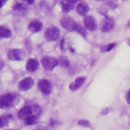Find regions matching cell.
<instances>
[{
  "label": "cell",
  "mask_w": 130,
  "mask_h": 130,
  "mask_svg": "<svg viewBox=\"0 0 130 130\" xmlns=\"http://www.w3.org/2000/svg\"><path fill=\"white\" fill-rule=\"evenodd\" d=\"M58 63L59 61L55 57H52V56H44L41 60V64L46 70H53L57 66Z\"/></svg>",
  "instance_id": "cell-1"
},
{
  "label": "cell",
  "mask_w": 130,
  "mask_h": 130,
  "mask_svg": "<svg viewBox=\"0 0 130 130\" xmlns=\"http://www.w3.org/2000/svg\"><path fill=\"white\" fill-rule=\"evenodd\" d=\"M60 23L62 24V26L68 30H77L78 28V23L75 22L71 17H68V16H64L61 18L60 20Z\"/></svg>",
  "instance_id": "cell-2"
},
{
  "label": "cell",
  "mask_w": 130,
  "mask_h": 130,
  "mask_svg": "<svg viewBox=\"0 0 130 130\" xmlns=\"http://www.w3.org/2000/svg\"><path fill=\"white\" fill-rule=\"evenodd\" d=\"M59 35H60L59 28L56 27V26H54V25L48 27L45 30V38L48 41H56L59 38Z\"/></svg>",
  "instance_id": "cell-3"
},
{
  "label": "cell",
  "mask_w": 130,
  "mask_h": 130,
  "mask_svg": "<svg viewBox=\"0 0 130 130\" xmlns=\"http://www.w3.org/2000/svg\"><path fill=\"white\" fill-rule=\"evenodd\" d=\"M38 87L40 91L44 94H49L52 91V84L47 79H40L38 81Z\"/></svg>",
  "instance_id": "cell-4"
},
{
  "label": "cell",
  "mask_w": 130,
  "mask_h": 130,
  "mask_svg": "<svg viewBox=\"0 0 130 130\" xmlns=\"http://www.w3.org/2000/svg\"><path fill=\"white\" fill-rule=\"evenodd\" d=\"M13 101H14V98L11 93H6V94L0 95V108H2V109L9 108L10 106H12Z\"/></svg>",
  "instance_id": "cell-5"
},
{
  "label": "cell",
  "mask_w": 130,
  "mask_h": 130,
  "mask_svg": "<svg viewBox=\"0 0 130 130\" xmlns=\"http://www.w3.org/2000/svg\"><path fill=\"white\" fill-rule=\"evenodd\" d=\"M23 56V53L20 49H11L7 53V57L11 61H20Z\"/></svg>",
  "instance_id": "cell-6"
},
{
  "label": "cell",
  "mask_w": 130,
  "mask_h": 130,
  "mask_svg": "<svg viewBox=\"0 0 130 130\" xmlns=\"http://www.w3.org/2000/svg\"><path fill=\"white\" fill-rule=\"evenodd\" d=\"M32 115H34V112H32V107H31V106H24V107H22V108L18 111V113H17L18 118H19V119H22V120H24V119H26L27 117L32 116ZM34 116H35V115H34Z\"/></svg>",
  "instance_id": "cell-7"
},
{
  "label": "cell",
  "mask_w": 130,
  "mask_h": 130,
  "mask_svg": "<svg viewBox=\"0 0 130 130\" xmlns=\"http://www.w3.org/2000/svg\"><path fill=\"white\" fill-rule=\"evenodd\" d=\"M34 85V79L31 77H25L21 79L18 83V88L20 90H28Z\"/></svg>",
  "instance_id": "cell-8"
},
{
  "label": "cell",
  "mask_w": 130,
  "mask_h": 130,
  "mask_svg": "<svg viewBox=\"0 0 130 130\" xmlns=\"http://www.w3.org/2000/svg\"><path fill=\"white\" fill-rule=\"evenodd\" d=\"M115 26V21L113 18H110V17H106L105 20L103 21V24H102V30L107 32V31H110L114 28Z\"/></svg>",
  "instance_id": "cell-9"
},
{
  "label": "cell",
  "mask_w": 130,
  "mask_h": 130,
  "mask_svg": "<svg viewBox=\"0 0 130 130\" xmlns=\"http://www.w3.org/2000/svg\"><path fill=\"white\" fill-rule=\"evenodd\" d=\"M84 25H85V27L87 28V29H89V30H94L95 28H96V22H95V19L92 17V16H90V15H86L85 17H84Z\"/></svg>",
  "instance_id": "cell-10"
},
{
  "label": "cell",
  "mask_w": 130,
  "mask_h": 130,
  "mask_svg": "<svg viewBox=\"0 0 130 130\" xmlns=\"http://www.w3.org/2000/svg\"><path fill=\"white\" fill-rule=\"evenodd\" d=\"M42 26H43L42 21H40V20H38V19H34V20H31V21L29 22V24H28V29H29L30 31H32V32H38V31H40V30L42 29Z\"/></svg>",
  "instance_id": "cell-11"
},
{
  "label": "cell",
  "mask_w": 130,
  "mask_h": 130,
  "mask_svg": "<svg viewBox=\"0 0 130 130\" xmlns=\"http://www.w3.org/2000/svg\"><path fill=\"white\" fill-rule=\"evenodd\" d=\"M25 67H26V70H27V71L34 72V71H36V70L38 69V67H39V62H38L37 59L30 58V59L27 60V62H26V64H25Z\"/></svg>",
  "instance_id": "cell-12"
},
{
  "label": "cell",
  "mask_w": 130,
  "mask_h": 130,
  "mask_svg": "<svg viewBox=\"0 0 130 130\" xmlns=\"http://www.w3.org/2000/svg\"><path fill=\"white\" fill-rule=\"evenodd\" d=\"M84 81H85V77H77L73 82L70 83L69 89L70 90H76V89H78L79 87H81L83 85Z\"/></svg>",
  "instance_id": "cell-13"
},
{
  "label": "cell",
  "mask_w": 130,
  "mask_h": 130,
  "mask_svg": "<svg viewBox=\"0 0 130 130\" xmlns=\"http://www.w3.org/2000/svg\"><path fill=\"white\" fill-rule=\"evenodd\" d=\"M75 2L74 0H66V1H61V6H62V10L64 12H68L70 11L74 5H75Z\"/></svg>",
  "instance_id": "cell-14"
},
{
  "label": "cell",
  "mask_w": 130,
  "mask_h": 130,
  "mask_svg": "<svg viewBox=\"0 0 130 130\" xmlns=\"http://www.w3.org/2000/svg\"><path fill=\"white\" fill-rule=\"evenodd\" d=\"M76 10H77V12H78L80 15H85V14L87 13V11H88V6H87V4L84 3V2H80V3L77 4Z\"/></svg>",
  "instance_id": "cell-15"
},
{
  "label": "cell",
  "mask_w": 130,
  "mask_h": 130,
  "mask_svg": "<svg viewBox=\"0 0 130 130\" xmlns=\"http://www.w3.org/2000/svg\"><path fill=\"white\" fill-rule=\"evenodd\" d=\"M11 36V31L8 27L4 26V25H0V38H9Z\"/></svg>",
  "instance_id": "cell-16"
},
{
  "label": "cell",
  "mask_w": 130,
  "mask_h": 130,
  "mask_svg": "<svg viewBox=\"0 0 130 130\" xmlns=\"http://www.w3.org/2000/svg\"><path fill=\"white\" fill-rule=\"evenodd\" d=\"M37 121H38V117L37 116H29V117H27L26 119H24L23 120V122H24V124L25 125H35L36 123H37Z\"/></svg>",
  "instance_id": "cell-17"
},
{
  "label": "cell",
  "mask_w": 130,
  "mask_h": 130,
  "mask_svg": "<svg viewBox=\"0 0 130 130\" xmlns=\"http://www.w3.org/2000/svg\"><path fill=\"white\" fill-rule=\"evenodd\" d=\"M59 63H60V64H61L62 66H65V67H67V66L69 65V63H68V60H67L66 58H63V57H62V58L60 59Z\"/></svg>",
  "instance_id": "cell-18"
},
{
  "label": "cell",
  "mask_w": 130,
  "mask_h": 130,
  "mask_svg": "<svg viewBox=\"0 0 130 130\" xmlns=\"http://www.w3.org/2000/svg\"><path fill=\"white\" fill-rule=\"evenodd\" d=\"M116 46V44L115 43H112V44H109L108 46H106V48L104 49V52H109V51H111L114 47Z\"/></svg>",
  "instance_id": "cell-19"
},
{
  "label": "cell",
  "mask_w": 130,
  "mask_h": 130,
  "mask_svg": "<svg viewBox=\"0 0 130 130\" xmlns=\"http://www.w3.org/2000/svg\"><path fill=\"white\" fill-rule=\"evenodd\" d=\"M78 124H79L80 126L89 127V122H88V121H85V120H79V121H78Z\"/></svg>",
  "instance_id": "cell-20"
},
{
  "label": "cell",
  "mask_w": 130,
  "mask_h": 130,
  "mask_svg": "<svg viewBox=\"0 0 130 130\" xmlns=\"http://www.w3.org/2000/svg\"><path fill=\"white\" fill-rule=\"evenodd\" d=\"M13 9L15 10V11H19V10H23V6L20 4V3H17V4H15L14 6H13Z\"/></svg>",
  "instance_id": "cell-21"
},
{
  "label": "cell",
  "mask_w": 130,
  "mask_h": 130,
  "mask_svg": "<svg viewBox=\"0 0 130 130\" xmlns=\"http://www.w3.org/2000/svg\"><path fill=\"white\" fill-rule=\"evenodd\" d=\"M7 122V117H0V128L3 127Z\"/></svg>",
  "instance_id": "cell-22"
},
{
  "label": "cell",
  "mask_w": 130,
  "mask_h": 130,
  "mask_svg": "<svg viewBox=\"0 0 130 130\" xmlns=\"http://www.w3.org/2000/svg\"><path fill=\"white\" fill-rule=\"evenodd\" d=\"M126 101H127V103L128 104H130V89L127 91V93H126Z\"/></svg>",
  "instance_id": "cell-23"
},
{
  "label": "cell",
  "mask_w": 130,
  "mask_h": 130,
  "mask_svg": "<svg viewBox=\"0 0 130 130\" xmlns=\"http://www.w3.org/2000/svg\"><path fill=\"white\" fill-rule=\"evenodd\" d=\"M3 67H4V62H3V61L0 59V70H1Z\"/></svg>",
  "instance_id": "cell-24"
},
{
  "label": "cell",
  "mask_w": 130,
  "mask_h": 130,
  "mask_svg": "<svg viewBox=\"0 0 130 130\" xmlns=\"http://www.w3.org/2000/svg\"><path fill=\"white\" fill-rule=\"evenodd\" d=\"M5 2H6L5 0H0V7H2V6L5 4Z\"/></svg>",
  "instance_id": "cell-25"
},
{
  "label": "cell",
  "mask_w": 130,
  "mask_h": 130,
  "mask_svg": "<svg viewBox=\"0 0 130 130\" xmlns=\"http://www.w3.org/2000/svg\"><path fill=\"white\" fill-rule=\"evenodd\" d=\"M128 46H130V39L128 40Z\"/></svg>",
  "instance_id": "cell-26"
},
{
  "label": "cell",
  "mask_w": 130,
  "mask_h": 130,
  "mask_svg": "<svg viewBox=\"0 0 130 130\" xmlns=\"http://www.w3.org/2000/svg\"><path fill=\"white\" fill-rule=\"evenodd\" d=\"M128 26H130V22H129V23H128Z\"/></svg>",
  "instance_id": "cell-27"
}]
</instances>
